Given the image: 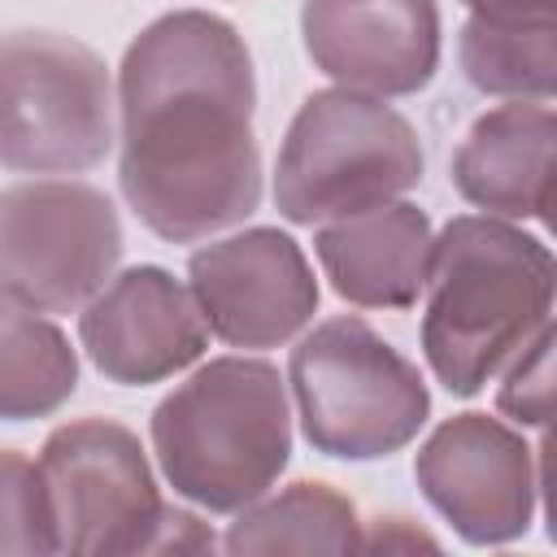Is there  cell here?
I'll list each match as a JSON object with an SVG mask.
<instances>
[{"label": "cell", "mask_w": 557, "mask_h": 557, "mask_svg": "<svg viewBox=\"0 0 557 557\" xmlns=\"http://www.w3.org/2000/svg\"><path fill=\"white\" fill-rule=\"evenodd\" d=\"M231 553H352L366 548L352 500L326 483H292L283 496L244 505L226 535Z\"/></svg>", "instance_id": "16"}, {"label": "cell", "mask_w": 557, "mask_h": 557, "mask_svg": "<svg viewBox=\"0 0 557 557\" xmlns=\"http://www.w3.org/2000/svg\"><path fill=\"white\" fill-rule=\"evenodd\" d=\"M122 257V222L104 191L65 178L0 191V292L39 309H83Z\"/></svg>", "instance_id": "8"}, {"label": "cell", "mask_w": 557, "mask_h": 557, "mask_svg": "<svg viewBox=\"0 0 557 557\" xmlns=\"http://www.w3.org/2000/svg\"><path fill=\"white\" fill-rule=\"evenodd\" d=\"M553 139L557 122L544 100H513L483 113L453 157L457 191L496 213L548 222L553 213Z\"/></svg>", "instance_id": "13"}, {"label": "cell", "mask_w": 557, "mask_h": 557, "mask_svg": "<svg viewBox=\"0 0 557 557\" xmlns=\"http://www.w3.org/2000/svg\"><path fill=\"white\" fill-rule=\"evenodd\" d=\"M252 61L231 22L183 9L122 57V191L161 239L191 244L244 222L261 200Z\"/></svg>", "instance_id": "1"}, {"label": "cell", "mask_w": 557, "mask_h": 557, "mask_svg": "<svg viewBox=\"0 0 557 557\" xmlns=\"http://www.w3.org/2000/svg\"><path fill=\"white\" fill-rule=\"evenodd\" d=\"M78 335L96 370L131 387L178 374L209 344V326L191 287L157 265H135L100 287L83 305Z\"/></svg>", "instance_id": "12"}, {"label": "cell", "mask_w": 557, "mask_h": 557, "mask_svg": "<svg viewBox=\"0 0 557 557\" xmlns=\"http://www.w3.org/2000/svg\"><path fill=\"white\" fill-rule=\"evenodd\" d=\"M313 252L344 300L366 309H409L426 283L431 222L418 205L387 200L366 213L322 222Z\"/></svg>", "instance_id": "14"}, {"label": "cell", "mask_w": 557, "mask_h": 557, "mask_svg": "<svg viewBox=\"0 0 557 557\" xmlns=\"http://www.w3.org/2000/svg\"><path fill=\"white\" fill-rule=\"evenodd\" d=\"M57 544L65 553H191L213 548L200 518L165 509L139 440L104 418L65 422L39 453Z\"/></svg>", "instance_id": "5"}, {"label": "cell", "mask_w": 557, "mask_h": 557, "mask_svg": "<svg viewBox=\"0 0 557 557\" xmlns=\"http://www.w3.org/2000/svg\"><path fill=\"white\" fill-rule=\"evenodd\" d=\"M466 9L483 22H557V0H466Z\"/></svg>", "instance_id": "20"}, {"label": "cell", "mask_w": 557, "mask_h": 557, "mask_svg": "<svg viewBox=\"0 0 557 557\" xmlns=\"http://www.w3.org/2000/svg\"><path fill=\"white\" fill-rule=\"evenodd\" d=\"M500 413H509L522 426H548L553 418V326L548 322L527 339L513 370L505 374Z\"/></svg>", "instance_id": "19"}, {"label": "cell", "mask_w": 557, "mask_h": 557, "mask_svg": "<svg viewBox=\"0 0 557 557\" xmlns=\"http://www.w3.org/2000/svg\"><path fill=\"white\" fill-rule=\"evenodd\" d=\"M426 500L470 540L505 544L527 531L535 505L531 448L487 413L448 418L413 461Z\"/></svg>", "instance_id": "10"}, {"label": "cell", "mask_w": 557, "mask_h": 557, "mask_svg": "<svg viewBox=\"0 0 557 557\" xmlns=\"http://www.w3.org/2000/svg\"><path fill=\"white\" fill-rule=\"evenodd\" d=\"M461 70L479 91L548 100L557 83V22H483L461 30Z\"/></svg>", "instance_id": "17"}, {"label": "cell", "mask_w": 557, "mask_h": 557, "mask_svg": "<svg viewBox=\"0 0 557 557\" xmlns=\"http://www.w3.org/2000/svg\"><path fill=\"white\" fill-rule=\"evenodd\" d=\"M152 448L178 496L231 513L265 496L292 453L283 379L257 357H218L152 413Z\"/></svg>", "instance_id": "3"}, {"label": "cell", "mask_w": 557, "mask_h": 557, "mask_svg": "<svg viewBox=\"0 0 557 557\" xmlns=\"http://www.w3.org/2000/svg\"><path fill=\"white\" fill-rule=\"evenodd\" d=\"M57 522L39 461L0 453V553H57Z\"/></svg>", "instance_id": "18"}, {"label": "cell", "mask_w": 557, "mask_h": 557, "mask_svg": "<svg viewBox=\"0 0 557 557\" xmlns=\"http://www.w3.org/2000/svg\"><path fill=\"white\" fill-rule=\"evenodd\" d=\"M187 274L205 326L235 348H274L318 309V283L305 252L270 226L200 248Z\"/></svg>", "instance_id": "9"}, {"label": "cell", "mask_w": 557, "mask_h": 557, "mask_svg": "<svg viewBox=\"0 0 557 557\" xmlns=\"http://www.w3.org/2000/svg\"><path fill=\"white\" fill-rule=\"evenodd\" d=\"M78 357L39 309L0 292V418H44L70 400Z\"/></svg>", "instance_id": "15"}, {"label": "cell", "mask_w": 557, "mask_h": 557, "mask_svg": "<svg viewBox=\"0 0 557 557\" xmlns=\"http://www.w3.org/2000/svg\"><path fill=\"white\" fill-rule=\"evenodd\" d=\"M422 178L413 126L366 91H313L287 126L274 165V205L313 226L396 200Z\"/></svg>", "instance_id": "4"}, {"label": "cell", "mask_w": 557, "mask_h": 557, "mask_svg": "<svg viewBox=\"0 0 557 557\" xmlns=\"http://www.w3.org/2000/svg\"><path fill=\"white\" fill-rule=\"evenodd\" d=\"M292 392L305 440L348 461L405 448L431 409L422 374L361 318H331L292 348Z\"/></svg>", "instance_id": "6"}, {"label": "cell", "mask_w": 557, "mask_h": 557, "mask_svg": "<svg viewBox=\"0 0 557 557\" xmlns=\"http://www.w3.org/2000/svg\"><path fill=\"white\" fill-rule=\"evenodd\" d=\"M300 30L313 65L366 96H409L440 65L435 0H305Z\"/></svg>", "instance_id": "11"}, {"label": "cell", "mask_w": 557, "mask_h": 557, "mask_svg": "<svg viewBox=\"0 0 557 557\" xmlns=\"http://www.w3.org/2000/svg\"><path fill=\"white\" fill-rule=\"evenodd\" d=\"M113 144V91L104 61L57 30L0 35V165L74 174Z\"/></svg>", "instance_id": "7"}, {"label": "cell", "mask_w": 557, "mask_h": 557, "mask_svg": "<svg viewBox=\"0 0 557 557\" xmlns=\"http://www.w3.org/2000/svg\"><path fill=\"white\" fill-rule=\"evenodd\" d=\"M422 348L453 396H474L553 309V252L509 222L453 218L426 257Z\"/></svg>", "instance_id": "2"}]
</instances>
